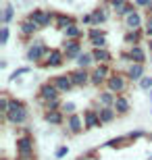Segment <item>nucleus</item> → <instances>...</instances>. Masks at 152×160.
Wrapping results in <instances>:
<instances>
[{
	"label": "nucleus",
	"instance_id": "nucleus-9",
	"mask_svg": "<svg viewBox=\"0 0 152 160\" xmlns=\"http://www.w3.org/2000/svg\"><path fill=\"white\" fill-rule=\"evenodd\" d=\"M60 92H59V88L54 85L50 79L48 81H44L40 85V89H38V102L40 104H44V102H50V100H56V98H60Z\"/></svg>",
	"mask_w": 152,
	"mask_h": 160
},
{
	"label": "nucleus",
	"instance_id": "nucleus-11",
	"mask_svg": "<svg viewBox=\"0 0 152 160\" xmlns=\"http://www.w3.org/2000/svg\"><path fill=\"white\" fill-rule=\"evenodd\" d=\"M65 129L69 135H81L86 131V125H83V117L79 112L67 114V121H65Z\"/></svg>",
	"mask_w": 152,
	"mask_h": 160
},
{
	"label": "nucleus",
	"instance_id": "nucleus-20",
	"mask_svg": "<svg viewBox=\"0 0 152 160\" xmlns=\"http://www.w3.org/2000/svg\"><path fill=\"white\" fill-rule=\"evenodd\" d=\"M129 56H131V62H144L146 65L148 62V48H144L142 44H138V46H129Z\"/></svg>",
	"mask_w": 152,
	"mask_h": 160
},
{
	"label": "nucleus",
	"instance_id": "nucleus-32",
	"mask_svg": "<svg viewBox=\"0 0 152 160\" xmlns=\"http://www.w3.org/2000/svg\"><path fill=\"white\" fill-rule=\"evenodd\" d=\"M29 73H31V67H17V69L8 75V81H15V79H19L21 75H29Z\"/></svg>",
	"mask_w": 152,
	"mask_h": 160
},
{
	"label": "nucleus",
	"instance_id": "nucleus-29",
	"mask_svg": "<svg viewBox=\"0 0 152 160\" xmlns=\"http://www.w3.org/2000/svg\"><path fill=\"white\" fill-rule=\"evenodd\" d=\"M15 4H11V2H6L4 4V11H2V25H11L13 19H15Z\"/></svg>",
	"mask_w": 152,
	"mask_h": 160
},
{
	"label": "nucleus",
	"instance_id": "nucleus-3",
	"mask_svg": "<svg viewBox=\"0 0 152 160\" xmlns=\"http://www.w3.org/2000/svg\"><path fill=\"white\" fill-rule=\"evenodd\" d=\"M15 150H17V156L35 160V142H34V135H31L29 131H23V135L17 137Z\"/></svg>",
	"mask_w": 152,
	"mask_h": 160
},
{
	"label": "nucleus",
	"instance_id": "nucleus-8",
	"mask_svg": "<svg viewBox=\"0 0 152 160\" xmlns=\"http://www.w3.org/2000/svg\"><path fill=\"white\" fill-rule=\"evenodd\" d=\"M65 62H67V58H65L63 48H50V52L40 65V69H60V67H65Z\"/></svg>",
	"mask_w": 152,
	"mask_h": 160
},
{
	"label": "nucleus",
	"instance_id": "nucleus-38",
	"mask_svg": "<svg viewBox=\"0 0 152 160\" xmlns=\"http://www.w3.org/2000/svg\"><path fill=\"white\" fill-rule=\"evenodd\" d=\"M144 33H146V38H152V12H146V19H144Z\"/></svg>",
	"mask_w": 152,
	"mask_h": 160
},
{
	"label": "nucleus",
	"instance_id": "nucleus-48",
	"mask_svg": "<svg viewBox=\"0 0 152 160\" xmlns=\"http://www.w3.org/2000/svg\"><path fill=\"white\" fill-rule=\"evenodd\" d=\"M148 60H150V65H152V52H150V58H148Z\"/></svg>",
	"mask_w": 152,
	"mask_h": 160
},
{
	"label": "nucleus",
	"instance_id": "nucleus-27",
	"mask_svg": "<svg viewBox=\"0 0 152 160\" xmlns=\"http://www.w3.org/2000/svg\"><path fill=\"white\" fill-rule=\"evenodd\" d=\"M73 23H77L75 21V17H71V15H67V12H56V21H54V27L59 31H65L69 25H73Z\"/></svg>",
	"mask_w": 152,
	"mask_h": 160
},
{
	"label": "nucleus",
	"instance_id": "nucleus-45",
	"mask_svg": "<svg viewBox=\"0 0 152 160\" xmlns=\"http://www.w3.org/2000/svg\"><path fill=\"white\" fill-rule=\"evenodd\" d=\"M6 67H8V60H0V69H2V71H4Z\"/></svg>",
	"mask_w": 152,
	"mask_h": 160
},
{
	"label": "nucleus",
	"instance_id": "nucleus-17",
	"mask_svg": "<svg viewBox=\"0 0 152 160\" xmlns=\"http://www.w3.org/2000/svg\"><path fill=\"white\" fill-rule=\"evenodd\" d=\"M42 117H44V121L48 125H52V127H65V121H67V114L63 110H44Z\"/></svg>",
	"mask_w": 152,
	"mask_h": 160
},
{
	"label": "nucleus",
	"instance_id": "nucleus-24",
	"mask_svg": "<svg viewBox=\"0 0 152 160\" xmlns=\"http://www.w3.org/2000/svg\"><path fill=\"white\" fill-rule=\"evenodd\" d=\"M92 54L96 65H111L113 62V52L108 48H92Z\"/></svg>",
	"mask_w": 152,
	"mask_h": 160
},
{
	"label": "nucleus",
	"instance_id": "nucleus-39",
	"mask_svg": "<svg viewBox=\"0 0 152 160\" xmlns=\"http://www.w3.org/2000/svg\"><path fill=\"white\" fill-rule=\"evenodd\" d=\"M60 110H63L65 114H73V112H77V104L75 102H63V108H60Z\"/></svg>",
	"mask_w": 152,
	"mask_h": 160
},
{
	"label": "nucleus",
	"instance_id": "nucleus-37",
	"mask_svg": "<svg viewBox=\"0 0 152 160\" xmlns=\"http://www.w3.org/2000/svg\"><path fill=\"white\" fill-rule=\"evenodd\" d=\"M67 156H69V146H67V143H60L59 148L54 150V158L63 160V158H67Z\"/></svg>",
	"mask_w": 152,
	"mask_h": 160
},
{
	"label": "nucleus",
	"instance_id": "nucleus-31",
	"mask_svg": "<svg viewBox=\"0 0 152 160\" xmlns=\"http://www.w3.org/2000/svg\"><path fill=\"white\" fill-rule=\"evenodd\" d=\"M127 142H131V137L129 135H121V137H113L106 142L108 148H123V146H127Z\"/></svg>",
	"mask_w": 152,
	"mask_h": 160
},
{
	"label": "nucleus",
	"instance_id": "nucleus-13",
	"mask_svg": "<svg viewBox=\"0 0 152 160\" xmlns=\"http://www.w3.org/2000/svg\"><path fill=\"white\" fill-rule=\"evenodd\" d=\"M69 75H71V79H73L77 89H83V88H88V85H92V73H90V69L77 67V69L69 71Z\"/></svg>",
	"mask_w": 152,
	"mask_h": 160
},
{
	"label": "nucleus",
	"instance_id": "nucleus-16",
	"mask_svg": "<svg viewBox=\"0 0 152 160\" xmlns=\"http://www.w3.org/2000/svg\"><path fill=\"white\" fill-rule=\"evenodd\" d=\"M50 81H52L54 85L59 88L60 94H71L73 89H77L69 73H60V75H54V77H50Z\"/></svg>",
	"mask_w": 152,
	"mask_h": 160
},
{
	"label": "nucleus",
	"instance_id": "nucleus-42",
	"mask_svg": "<svg viewBox=\"0 0 152 160\" xmlns=\"http://www.w3.org/2000/svg\"><path fill=\"white\" fill-rule=\"evenodd\" d=\"M125 2H127V0H108V4L113 6V12H115V11H119V8H121V6L125 4Z\"/></svg>",
	"mask_w": 152,
	"mask_h": 160
},
{
	"label": "nucleus",
	"instance_id": "nucleus-36",
	"mask_svg": "<svg viewBox=\"0 0 152 160\" xmlns=\"http://www.w3.org/2000/svg\"><path fill=\"white\" fill-rule=\"evenodd\" d=\"M11 40V27L8 25H2L0 27V46H6Z\"/></svg>",
	"mask_w": 152,
	"mask_h": 160
},
{
	"label": "nucleus",
	"instance_id": "nucleus-33",
	"mask_svg": "<svg viewBox=\"0 0 152 160\" xmlns=\"http://www.w3.org/2000/svg\"><path fill=\"white\" fill-rule=\"evenodd\" d=\"M8 106H11V96L4 92V94H0V114L2 117L8 112Z\"/></svg>",
	"mask_w": 152,
	"mask_h": 160
},
{
	"label": "nucleus",
	"instance_id": "nucleus-28",
	"mask_svg": "<svg viewBox=\"0 0 152 160\" xmlns=\"http://www.w3.org/2000/svg\"><path fill=\"white\" fill-rule=\"evenodd\" d=\"M75 65H77V67H81V69H92V67L96 65V60H94L92 50H83V52L79 54V56H77Z\"/></svg>",
	"mask_w": 152,
	"mask_h": 160
},
{
	"label": "nucleus",
	"instance_id": "nucleus-49",
	"mask_svg": "<svg viewBox=\"0 0 152 160\" xmlns=\"http://www.w3.org/2000/svg\"><path fill=\"white\" fill-rule=\"evenodd\" d=\"M0 160H8V158H6V156H4V158H0Z\"/></svg>",
	"mask_w": 152,
	"mask_h": 160
},
{
	"label": "nucleus",
	"instance_id": "nucleus-34",
	"mask_svg": "<svg viewBox=\"0 0 152 160\" xmlns=\"http://www.w3.org/2000/svg\"><path fill=\"white\" fill-rule=\"evenodd\" d=\"M138 88H140L142 92H150L152 89V75H144V77L138 81Z\"/></svg>",
	"mask_w": 152,
	"mask_h": 160
},
{
	"label": "nucleus",
	"instance_id": "nucleus-26",
	"mask_svg": "<svg viewBox=\"0 0 152 160\" xmlns=\"http://www.w3.org/2000/svg\"><path fill=\"white\" fill-rule=\"evenodd\" d=\"M96 100H98L100 106H113L115 100H117V94H113L111 89H98V96H96Z\"/></svg>",
	"mask_w": 152,
	"mask_h": 160
},
{
	"label": "nucleus",
	"instance_id": "nucleus-5",
	"mask_svg": "<svg viewBox=\"0 0 152 160\" xmlns=\"http://www.w3.org/2000/svg\"><path fill=\"white\" fill-rule=\"evenodd\" d=\"M106 89H111L113 94H127V88H129V79H127V75L125 73H121V71H113L111 73V77L106 79V85H104Z\"/></svg>",
	"mask_w": 152,
	"mask_h": 160
},
{
	"label": "nucleus",
	"instance_id": "nucleus-4",
	"mask_svg": "<svg viewBox=\"0 0 152 160\" xmlns=\"http://www.w3.org/2000/svg\"><path fill=\"white\" fill-rule=\"evenodd\" d=\"M25 17H29L40 29H48L52 27L56 21V11H46V8H31Z\"/></svg>",
	"mask_w": 152,
	"mask_h": 160
},
{
	"label": "nucleus",
	"instance_id": "nucleus-40",
	"mask_svg": "<svg viewBox=\"0 0 152 160\" xmlns=\"http://www.w3.org/2000/svg\"><path fill=\"white\" fill-rule=\"evenodd\" d=\"M79 23H81L83 27H92V25H94V17H92V12H86V15H81Z\"/></svg>",
	"mask_w": 152,
	"mask_h": 160
},
{
	"label": "nucleus",
	"instance_id": "nucleus-14",
	"mask_svg": "<svg viewBox=\"0 0 152 160\" xmlns=\"http://www.w3.org/2000/svg\"><path fill=\"white\" fill-rule=\"evenodd\" d=\"M111 11H113V6L108 4V0H104L102 4H98L96 8L92 11V17H94V25L96 27H102V25L111 19Z\"/></svg>",
	"mask_w": 152,
	"mask_h": 160
},
{
	"label": "nucleus",
	"instance_id": "nucleus-6",
	"mask_svg": "<svg viewBox=\"0 0 152 160\" xmlns=\"http://www.w3.org/2000/svg\"><path fill=\"white\" fill-rule=\"evenodd\" d=\"M90 73H92V88L96 89H102L106 85V79L111 77V65H94L92 69H90Z\"/></svg>",
	"mask_w": 152,
	"mask_h": 160
},
{
	"label": "nucleus",
	"instance_id": "nucleus-30",
	"mask_svg": "<svg viewBox=\"0 0 152 160\" xmlns=\"http://www.w3.org/2000/svg\"><path fill=\"white\" fill-rule=\"evenodd\" d=\"M134 11H138V6H135V2H125V4L121 6V8H119V11H115V15H117L119 19H125V17H129V15H131V12Z\"/></svg>",
	"mask_w": 152,
	"mask_h": 160
},
{
	"label": "nucleus",
	"instance_id": "nucleus-44",
	"mask_svg": "<svg viewBox=\"0 0 152 160\" xmlns=\"http://www.w3.org/2000/svg\"><path fill=\"white\" fill-rule=\"evenodd\" d=\"M146 48H148V52H152V38H148V42H146Z\"/></svg>",
	"mask_w": 152,
	"mask_h": 160
},
{
	"label": "nucleus",
	"instance_id": "nucleus-47",
	"mask_svg": "<svg viewBox=\"0 0 152 160\" xmlns=\"http://www.w3.org/2000/svg\"><path fill=\"white\" fill-rule=\"evenodd\" d=\"M17 160H29V158H23V156H17Z\"/></svg>",
	"mask_w": 152,
	"mask_h": 160
},
{
	"label": "nucleus",
	"instance_id": "nucleus-10",
	"mask_svg": "<svg viewBox=\"0 0 152 160\" xmlns=\"http://www.w3.org/2000/svg\"><path fill=\"white\" fill-rule=\"evenodd\" d=\"M60 48H63V52H65L67 62L69 60H77V56L83 52V42L81 40H63Z\"/></svg>",
	"mask_w": 152,
	"mask_h": 160
},
{
	"label": "nucleus",
	"instance_id": "nucleus-2",
	"mask_svg": "<svg viewBox=\"0 0 152 160\" xmlns=\"http://www.w3.org/2000/svg\"><path fill=\"white\" fill-rule=\"evenodd\" d=\"M48 52H50V48L46 46V42L34 38V40L27 44V48H25V60H27L29 65L40 67L42 62H44V58L48 56Z\"/></svg>",
	"mask_w": 152,
	"mask_h": 160
},
{
	"label": "nucleus",
	"instance_id": "nucleus-46",
	"mask_svg": "<svg viewBox=\"0 0 152 160\" xmlns=\"http://www.w3.org/2000/svg\"><path fill=\"white\" fill-rule=\"evenodd\" d=\"M146 12H152V0H150V4H148V8H146Z\"/></svg>",
	"mask_w": 152,
	"mask_h": 160
},
{
	"label": "nucleus",
	"instance_id": "nucleus-21",
	"mask_svg": "<svg viewBox=\"0 0 152 160\" xmlns=\"http://www.w3.org/2000/svg\"><path fill=\"white\" fill-rule=\"evenodd\" d=\"M144 19L146 17H142V12L140 11H134L129 17L123 19V23H125V29H144Z\"/></svg>",
	"mask_w": 152,
	"mask_h": 160
},
{
	"label": "nucleus",
	"instance_id": "nucleus-22",
	"mask_svg": "<svg viewBox=\"0 0 152 160\" xmlns=\"http://www.w3.org/2000/svg\"><path fill=\"white\" fill-rule=\"evenodd\" d=\"M113 108L117 110L119 117H127V114L131 112V102H129V98L125 94H119L117 100H115V104H113Z\"/></svg>",
	"mask_w": 152,
	"mask_h": 160
},
{
	"label": "nucleus",
	"instance_id": "nucleus-19",
	"mask_svg": "<svg viewBox=\"0 0 152 160\" xmlns=\"http://www.w3.org/2000/svg\"><path fill=\"white\" fill-rule=\"evenodd\" d=\"M144 38H146L144 29H125V33H123V44H127V48L138 46V44H142Z\"/></svg>",
	"mask_w": 152,
	"mask_h": 160
},
{
	"label": "nucleus",
	"instance_id": "nucleus-23",
	"mask_svg": "<svg viewBox=\"0 0 152 160\" xmlns=\"http://www.w3.org/2000/svg\"><path fill=\"white\" fill-rule=\"evenodd\" d=\"M83 36H86V27L81 23H73L63 31L65 40H83Z\"/></svg>",
	"mask_w": 152,
	"mask_h": 160
},
{
	"label": "nucleus",
	"instance_id": "nucleus-25",
	"mask_svg": "<svg viewBox=\"0 0 152 160\" xmlns=\"http://www.w3.org/2000/svg\"><path fill=\"white\" fill-rule=\"evenodd\" d=\"M96 110H98V114H100V121L104 125H111V123H115L117 121V110L113 106H96Z\"/></svg>",
	"mask_w": 152,
	"mask_h": 160
},
{
	"label": "nucleus",
	"instance_id": "nucleus-15",
	"mask_svg": "<svg viewBox=\"0 0 152 160\" xmlns=\"http://www.w3.org/2000/svg\"><path fill=\"white\" fill-rule=\"evenodd\" d=\"M81 117H83V125H86V131H92V129H100L102 127V121H100V114L96 108H83L81 110Z\"/></svg>",
	"mask_w": 152,
	"mask_h": 160
},
{
	"label": "nucleus",
	"instance_id": "nucleus-43",
	"mask_svg": "<svg viewBox=\"0 0 152 160\" xmlns=\"http://www.w3.org/2000/svg\"><path fill=\"white\" fill-rule=\"evenodd\" d=\"M134 2H135V6H138V8H144V11H146L148 4H150V0H134Z\"/></svg>",
	"mask_w": 152,
	"mask_h": 160
},
{
	"label": "nucleus",
	"instance_id": "nucleus-41",
	"mask_svg": "<svg viewBox=\"0 0 152 160\" xmlns=\"http://www.w3.org/2000/svg\"><path fill=\"white\" fill-rule=\"evenodd\" d=\"M148 133L146 131H142V129H135V131H131V133H129V137H131V142H134V139H140V137H146Z\"/></svg>",
	"mask_w": 152,
	"mask_h": 160
},
{
	"label": "nucleus",
	"instance_id": "nucleus-12",
	"mask_svg": "<svg viewBox=\"0 0 152 160\" xmlns=\"http://www.w3.org/2000/svg\"><path fill=\"white\" fill-rule=\"evenodd\" d=\"M38 31H42L38 25L31 21L29 17H25L19 21V36H21V40L23 42H31L35 36H38Z\"/></svg>",
	"mask_w": 152,
	"mask_h": 160
},
{
	"label": "nucleus",
	"instance_id": "nucleus-35",
	"mask_svg": "<svg viewBox=\"0 0 152 160\" xmlns=\"http://www.w3.org/2000/svg\"><path fill=\"white\" fill-rule=\"evenodd\" d=\"M42 108H44V110H60V108H63V100H60V98H56V100L44 102V104H42Z\"/></svg>",
	"mask_w": 152,
	"mask_h": 160
},
{
	"label": "nucleus",
	"instance_id": "nucleus-1",
	"mask_svg": "<svg viewBox=\"0 0 152 160\" xmlns=\"http://www.w3.org/2000/svg\"><path fill=\"white\" fill-rule=\"evenodd\" d=\"M6 123L15 125V127H21V125H27L29 121V108L25 104L23 100H19V98H13L11 96V106H8V112L2 117Z\"/></svg>",
	"mask_w": 152,
	"mask_h": 160
},
{
	"label": "nucleus",
	"instance_id": "nucleus-7",
	"mask_svg": "<svg viewBox=\"0 0 152 160\" xmlns=\"http://www.w3.org/2000/svg\"><path fill=\"white\" fill-rule=\"evenodd\" d=\"M86 38H88V44L92 48H106V46H108L106 31L102 29V27H96V25L88 27V29H86Z\"/></svg>",
	"mask_w": 152,
	"mask_h": 160
},
{
	"label": "nucleus",
	"instance_id": "nucleus-18",
	"mask_svg": "<svg viewBox=\"0 0 152 160\" xmlns=\"http://www.w3.org/2000/svg\"><path fill=\"white\" fill-rule=\"evenodd\" d=\"M125 75H127L129 81H135V83H138L142 77H144V75H146V65H144V62H129Z\"/></svg>",
	"mask_w": 152,
	"mask_h": 160
}]
</instances>
